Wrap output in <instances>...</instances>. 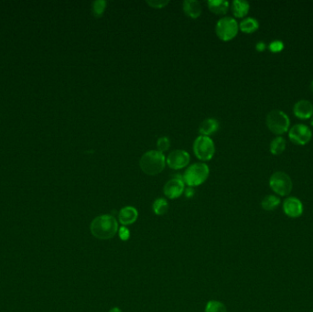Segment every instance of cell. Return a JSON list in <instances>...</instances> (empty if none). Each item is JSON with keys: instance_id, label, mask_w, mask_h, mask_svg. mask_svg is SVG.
I'll return each instance as SVG.
<instances>
[{"instance_id": "cell-1", "label": "cell", "mask_w": 313, "mask_h": 312, "mask_svg": "<svg viewBox=\"0 0 313 312\" xmlns=\"http://www.w3.org/2000/svg\"><path fill=\"white\" fill-rule=\"evenodd\" d=\"M118 221L113 215H102L95 217L90 224L93 236L99 240H109L118 232Z\"/></svg>"}, {"instance_id": "cell-2", "label": "cell", "mask_w": 313, "mask_h": 312, "mask_svg": "<svg viewBox=\"0 0 313 312\" xmlns=\"http://www.w3.org/2000/svg\"><path fill=\"white\" fill-rule=\"evenodd\" d=\"M166 166V156L157 150L145 152L139 160V167L145 174L155 176L163 171Z\"/></svg>"}, {"instance_id": "cell-3", "label": "cell", "mask_w": 313, "mask_h": 312, "mask_svg": "<svg viewBox=\"0 0 313 312\" xmlns=\"http://www.w3.org/2000/svg\"><path fill=\"white\" fill-rule=\"evenodd\" d=\"M210 175V168L206 163L197 162L190 165L183 173V180L186 185L194 188L206 182Z\"/></svg>"}, {"instance_id": "cell-4", "label": "cell", "mask_w": 313, "mask_h": 312, "mask_svg": "<svg viewBox=\"0 0 313 312\" xmlns=\"http://www.w3.org/2000/svg\"><path fill=\"white\" fill-rule=\"evenodd\" d=\"M193 152L195 156L202 161L212 159L216 154V145L214 140L210 137L199 136L196 137L193 147Z\"/></svg>"}, {"instance_id": "cell-5", "label": "cell", "mask_w": 313, "mask_h": 312, "mask_svg": "<svg viewBox=\"0 0 313 312\" xmlns=\"http://www.w3.org/2000/svg\"><path fill=\"white\" fill-rule=\"evenodd\" d=\"M239 24L235 19L225 16L217 21L216 25V33L217 37L223 41H228L234 39L238 33Z\"/></svg>"}, {"instance_id": "cell-6", "label": "cell", "mask_w": 313, "mask_h": 312, "mask_svg": "<svg viewBox=\"0 0 313 312\" xmlns=\"http://www.w3.org/2000/svg\"><path fill=\"white\" fill-rule=\"evenodd\" d=\"M266 121L268 128L277 135H281L287 132L290 125L287 114L278 109L270 111L267 116Z\"/></svg>"}, {"instance_id": "cell-7", "label": "cell", "mask_w": 313, "mask_h": 312, "mask_svg": "<svg viewBox=\"0 0 313 312\" xmlns=\"http://www.w3.org/2000/svg\"><path fill=\"white\" fill-rule=\"evenodd\" d=\"M269 186L279 195H288L292 190V180L284 171H277L269 179Z\"/></svg>"}, {"instance_id": "cell-8", "label": "cell", "mask_w": 313, "mask_h": 312, "mask_svg": "<svg viewBox=\"0 0 313 312\" xmlns=\"http://www.w3.org/2000/svg\"><path fill=\"white\" fill-rule=\"evenodd\" d=\"M288 137L290 140L298 145H305L313 137V132L304 124H296L288 131Z\"/></svg>"}, {"instance_id": "cell-9", "label": "cell", "mask_w": 313, "mask_h": 312, "mask_svg": "<svg viewBox=\"0 0 313 312\" xmlns=\"http://www.w3.org/2000/svg\"><path fill=\"white\" fill-rule=\"evenodd\" d=\"M190 161V156L187 151L175 150L171 151L166 158L168 166L173 169H181L187 167Z\"/></svg>"}, {"instance_id": "cell-10", "label": "cell", "mask_w": 313, "mask_h": 312, "mask_svg": "<svg viewBox=\"0 0 313 312\" xmlns=\"http://www.w3.org/2000/svg\"><path fill=\"white\" fill-rule=\"evenodd\" d=\"M185 190V183L182 178L174 177L165 183L163 192L169 199L174 200L183 195Z\"/></svg>"}, {"instance_id": "cell-11", "label": "cell", "mask_w": 313, "mask_h": 312, "mask_svg": "<svg viewBox=\"0 0 313 312\" xmlns=\"http://www.w3.org/2000/svg\"><path fill=\"white\" fill-rule=\"evenodd\" d=\"M283 211L290 218H298L303 214V204L296 197H288L283 202Z\"/></svg>"}, {"instance_id": "cell-12", "label": "cell", "mask_w": 313, "mask_h": 312, "mask_svg": "<svg viewBox=\"0 0 313 312\" xmlns=\"http://www.w3.org/2000/svg\"><path fill=\"white\" fill-rule=\"evenodd\" d=\"M137 218L138 212L137 209L133 206H125L119 211L118 214V221L123 226L133 224L134 222H136Z\"/></svg>"}, {"instance_id": "cell-13", "label": "cell", "mask_w": 313, "mask_h": 312, "mask_svg": "<svg viewBox=\"0 0 313 312\" xmlns=\"http://www.w3.org/2000/svg\"><path fill=\"white\" fill-rule=\"evenodd\" d=\"M294 114L301 119L310 118L313 117V104L309 100H300L294 105Z\"/></svg>"}, {"instance_id": "cell-14", "label": "cell", "mask_w": 313, "mask_h": 312, "mask_svg": "<svg viewBox=\"0 0 313 312\" xmlns=\"http://www.w3.org/2000/svg\"><path fill=\"white\" fill-rule=\"evenodd\" d=\"M183 7L184 13L191 19H197L202 14V5L197 0H184Z\"/></svg>"}, {"instance_id": "cell-15", "label": "cell", "mask_w": 313, "mask_h": 312, "mask_svg": "<svg viewBox=\"0 0 313 312\" xmlns=\"http://www.w3.org/2000/svg\"><path fill=\"white\" fill-rule=\"evenodd\" d=\"M219 125L220 124L216 118H206L199 126V133L201 136L210 137L218 131Z\"/></svg>"}, {"instance_id": "cell-16", "label": "cell", "mask_w": 313, "mask_h": 312, "mask_svg": "<svg viewBox=\"0 0 313 312\" xmlns=\"http://www.w3.org/2000/svg\"><path fill=\"white\" fill-rule=\"evenodd\" d=\"M207 5L209 9L217 15H224L228 11L229 2L226 0H209Z\"/></svg>"}, {"instance_id": "cell-17", "label": "cell", "mask_w": 313, "mask_h": 312, "mask_svg": "<svg viewBox=\"0 0 313 312\" xmlns=\"http://www.w3.org/2000/svg\"><path fill=\"white\" fill-rule=\"evenodd\" d=\"M250 5L246 0H235L232 3L231 9L232 12L236 18H243L245 17L249 11Z\"/></svg>"}, {"instance_id": "cell-18", "label": "cell", "mask_w": 313, "mask_h": 312, "mask_svg": "<svg viewBox=\"0 0 313 312\" xmlns=\"http://www.w3.org/2000/svg\"><path fill=\"white\" fill-rule=\"evenodd\" d=\"M152 209H153V212L155 215L162 216L168 213V211L170 209V205L166 199L157 198L153 202Z\"/></svg>"}, {"instance_id": "cell-19", "label": "cell", "mask_w": 313, "mask_h": 312, "mask_svg": "<svg viewBox=\"0 0 313 312\" xmlns=\"http://www.w3.org/2000/svg\"><path fill=\"white\" fill-rule=\"evenodd\" d=\"M259 27V23L257 20L254 18H247L242 20L239 24V29L243 32L252 33L254 32Z\"/></svg>"}, {"instance_id": "cell-20", "label": "cell", "mask_w": 313, "mask_h": 312, "mask_svg": "<svg viewBox=\"0 0 313 312\" xmlns=\"http://www.w3.org/2000/svg\"><path fill=\"white\" fill-rule=\"evenodd\" d=\"M281 204V199L275 195H267L261 202L262 208L266 211H273Z\"/></svg>"}, {"instance_id": "cell-21", "label": "cell", "mask_w": 313, "mask_h": 312, "mask_svg": "<svg viewBox=\"0 0 313 312\" xmlns=\"http://www.w3.org/2000/svg\"><path fill=\"white\" fill-rule=\"evenodd\" d=\"M286 149V140L282 137H275L270 143V151L274 155H280Z\"/></svg>"}, {"instance_id": "cell-22", "label": "cell", "mask_w": 313, "mask_h": 312, "mask_svg": "<svg viewBox=\"0 0 313 312\" xmlns=\"http://www.w3.org/2000/svg\"><path fill=\"white\" fill-rule=\"evenodd\" d=\"M204 312H227V310L221 301L210 300L205 306Z\"/></svg>"}, {"instance_id": "cell-23", "label": "cell", "mask_w": 313, "mask_h": 312, "mask_svg": "<svg viewBox=\"0 0 313 312\" xmlns=\"http://www.w3.org/2000/svg\"><path fill=\"white\" fill-rule=\"evenodd\" d=\"M106 6H107V2L104 1V0H95V1H94L93 5H92L93 13L95 17H101L105 11Z\"/></svg>"}, {"instance_id": "cell-24", "label": "cell", "mask_w": 313, "mask_h": 312, "mask_svg": "<svg viewBox=\"0 0 313 312\" xmlns=\"http://www.w3.org/2000/svg\"><path fill=\"white\" fill-rule=\"evenodd\" d=\"M170 147V140L168 137H160L156 140L157 150L162 152V153H163L164 151H167V150H169Z\"/></svg>"}, {"instance_id": "cell-25", "label": "cell", "mask_w": 313, "mask_h": 312, "mask_svg": "<svg viewBox=\"0 0 313 312\" xmlns=\"http://www.w3.org/2000/svg\"><path fill=\"white\" fill-rule=\"evenodd\" d=\"M169 3V0H147V4L153 8H163Z\"/></svg>"}, {"instance_id": "cell-26", "label": "cell", "mask_w": 313, "mask_h": 312, "mask_svg": "<svg viewBox=\"0 0 313 312\" xmlns=\"http://www.w3.org/2000/svg\"><path fill=\"white\" fill-rule=\"evenodd\" d=\"M118 235L122 241H127L130 238V231L126 226H121L118 229Z\"/></svg>"}, {"instance_id": "cell-27", "label": "cell", "mask_w": 313, "mask_h": 312, "mask_svg": "<svg viewBox=\"0 0 313 312\" xmlns=\"http://www.w3.org/2000/svg\"><path fill=\"white\" fill-rule=\"evenodd\" d=\"M283 48H284L283 42H282L281 40H279V39L273 40V41L270 43V45H269V49L273 52H281V51L283 50Z\"/></svg>"}, {"instance_id": "cell-28", "label": "cell", "mask_w": 313, "mask_h": 312, "mask_svg": "<svg viewBox=\"0 0 313 312\" xmlns=\"http://www.w3.org/2000/svg\"><path fill=\"white\" fill-rule=\"evenodd\" d=\"M255 48L258 52H263L266 49V43L264 41H259V42H257Z\"/></svg>"}, {"instance_id": "cell-29", "label": "cell", "mask_w": 313, "mask_h": 312, "mask_svg": "<svg viewBox=\"0 0 313 312\" xmlns=\"http://www.w3.org/2000/svg\"><path fill=\"white\" fill-rule=\"evenodd\" d=\"M184 192H185L186 197H188V198H190V197H192V196L194 195V189H193V188H191V187H189L188 189H185Z\"/></svg>"}, {"instance_id": "cell-30", "label": "cell", "mask_w": 313, "mask_h": 312, "mask_svg": "<svg viewBox=\"0 0 313 312\" xmlns=\"http://www.w3.org/2000/svg\"><path fill=\"white\" fill-rule=\"evenodd\" d=\"M108 312H122V311H121L119 308H118V307H114V308H112L111 310Z\"/></svg>"}, {"instance_id": "cell-31", "label": "cell", "mask_w": 313, "mask_h": 312, "mask_svg": "<svg viewBox=\"0 0 313 312\" xmlns=\"http://www.w3.org/2000/svg\"><path fill=\"white\" fill-rule=\"evenodd\" d=\"M312 89H313V83H312Z\"/></svg>"}, {"instance_id": "cell-32", "label": "cell", "mask_w": 313, "mask_h": 312, "mask_svg": "<svg viewBox=\"0 0 313 312\" xmlns=\"http://www.w3.org/2000/svg\"><path fill=\"white\" fill-rule=\"evenodd\" d=\"M312 125H313V120H312Z\"/></svg>"}, {"instance_id": "cell-33", "label": "cell", "mask_w": 313, "mask_h": 312, "mask_svg": "<svg viewBox=\"0 0 313 312\" xmlns=\"http://www.w3.org/2000/svg\"></svg>"}]
</instances>
